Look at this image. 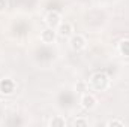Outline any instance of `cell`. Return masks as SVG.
<instances>
[{
    "instance_id": "cell-1",
    "label": "cell",
    "mask_w": 129,
    "mask_h": 127,
    "mask_svg": "<svg viewBox=\"0 0 129 127\" xmlns=\"http://www.w3.org/2000/svg\"><path fill=\"white\" fill-rule=\"evenodd\" d=\"M92 85H93V88L95 90H105L107 87H108V84H110V78H108V75L105 73V72H96V73H93V76H92Z\"/></svg>"
},
{
    "instance_id": "cell-2",
    "label": "cell",
    "mask_w": 129,
    "mask_h": 127,
    "mask_svg": "<svg viewBox=\"0 0 129 127\" xmlns=\"http://www.w3.org/2000/svg\"><path fill=\"white\" fill-rule=\"evenodd\" d=\"M69 39H71V40H69L71 48H72L74 51H81V49H84V48H86V45H87L86 37H84V36H81V34H72Z\"/></svg>"
},
{
    "instance_id": "cell-3",
    "label": "cell",
    "mask_w": 129,
    "mask_h": 127,
    "mask_svg": "<svg viewBox=\"0 0 129 127\" xmlns=\"http://www.w3.org/2000/svg\"><path fill=\"white\" fill-rule=\"evenodd\" d=\"M15 91V82L11 78H3L0 79V94L9 96Z\"/></svg>"
},
{
    "instance_id": "cell-4",
    "label": "cell",
    "mask_w": 129,
    "mask_h": 127,
    "mask_svg": "<svg viewBox=\"0 0 129 127\" xmlns=\"http://www.w3.org/2000/svg\"><path fill=\"white\" fill-rule=\"evenodd\" d=\"M45 23H47L48 27H51V29H57L59 24L62 23V15H60L57 11H51V12L47 14V17H45Z\"/></svg>"
},
{
    "instance_id": "cell-5",
    "label": "cell",
    "mask_w": 129,
    "mask_h": 127,
    "mask_svg": "<svg viewBox=\"0 0 129 127\" xmlns=\"http://www.w3.org/2000/svg\"><path fill=\"white\" fill-rule=\"evenodd\" d=\"M56 32H57V34L60 36V37H71L72 34H74V27H72V24L71 23H60L59 24V27L56 29Z\"/></svg>"
},
{
    "instance_id": "cell-6",
    "label": "cell",
    "mask_w": 129,
    "mask_h": 127,
    "mask_svg": "<svg viewBox=\"0 0 129 127\" xmlns=\"http://www.w3.org/2000/svg\"><path fill=\"white\" fill-rule=\"evenodd\" d=\"M96 103H98L96 97L93 94H90V93H86V94H83V97H81V106L84 109L92 111V109L96 108Z\"/></svg>"
},
{
    "instance_id": "cell-7",
    "label": "cell",
    "mask_w": 129,
    "mask_h": 127,
    "mask_svg": "<svg viewBox=\"0 0 129 127\" xmlns=\"http://www.w3.org/2000/svg\"><path fill=\"white\" fill-rule=\"evenodd\" d=\"M56 36H57V32H56V29H51V27H48V29H45V30H42L41 33V40L44 42V43H53L54 40H56Z\"/></svg>"
},
{
    "instance_id": "cell-8",
    "label": "cell",
    "mask_w": 129,
    "mask_h": 127,
    "mask_svg": "<svg viewBox=\"0 0 129 127\" xmlns=\"http://www.w3.org/2000/svg\"><path fill=\"white\" fill-rule=\"evenodd\" d=\"M48 126H51V127H64L66 126V121H64V118H62V117H53V118L50 120Z\"/></svg>"
},
{
    "instance_id": "cell-9",
    "label": "cell",
    "mask_w": 129,
    "mask_h": 127,
    "mask_svg": "<svg viewBox=\"0 0 129 127\" xmlns=\"http://www.w3.org/2000/svg\"><path fill=\"white\" fill-rule=\"evenodd\" d=\"M119 51H120L122 55L129 57V39H123V40L120 42V45H119Z\"/></svg>"
},
{
    "instance_id": "cell-10",
    "label": "cell",
    "mask_w": 129,
    "mask_h": 127,
    "mask_svg": "<svg viewBox=\"0 0 129 127\" xmlns=\"http://www.w3.org/2000/svg\"><path fill=\"white\" fill-rule=\"evenodd\" d=\"M74 126L75 127H87L89 126V121L84 120V118H77V120L74 121Z\"/></svg>"
},
{
    "instance_id": "cell-11",
    "label": "cell",
    "mask_w": 129,
    "mask_h": 127,
    "mask_svg": "<svg viewBox=\"0 0 129 127\" xmlns=\"http://www.w3.org/2000/svg\"><path fill=\"white\" fill-rule=\"evenodd\" d=\"M107 126H110V127H123L125 126V123L120 121V120H111V121L107 123Z\"/></svg>"
},
{
    "instance_id": "cell-12",
    "label": "cell",
    "mask_w": 129,
    "mask_h": 127,
    "mask_svg": "<svg viewBox=\"0 0 129 127\" xmlns=\"http://www.w3.org/2000/svg\"><path fill=\"white\" fill-rule=\"evenodd\" d=\"M6 9V0H0V12Z\"/></svg>"
}]
</instances>
